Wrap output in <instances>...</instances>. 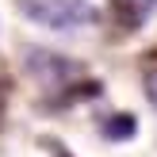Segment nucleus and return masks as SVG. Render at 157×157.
<instances>
[{
    "label": "nucleus",
    "instance_id": "f257e3e1",
    "mask_svg": "<svg viewBox=\"0 0 157 157\" xmlns=\"http://www.w3.org/2000/svg\"><path fill=\"white\" fill-rule=\"evenodd\" d=\"M15 8L46 31H81L100 19L92 0H15Z\"/></svg>",
    "mask_w": 157,
    "mask_h": 157
},
{
    "label": "nucleus",
    "instance_id": "f03ea898",
    "mask_svg": "<svg viewBox=\"0 0 157 157\" xmlns=\"http://www.w3.org/2000/svg\"><path fill=\"white\" fill-rule=\"evenodd\" d=\"M27 73L38 84H50V92H65L84 77V65L58 50H31L27 54Z\"/></svg>",
    "mask_w": 157,
    "mask_h": 157
},
{
    "label": "nucleus",
    "instance_id": "7ed1b4c3",
    "mask_svg": "<svg viewBox=\"0 0 157 157\" xmlns=\"http://www.w3.org/2000/svg\"><path fill=\"white\" fill-rule=\"evenodd\" d=\"M107 12H111L115 27H119L123 35H130V31H142L146 23L153 19L157 0H107Z\"/></svg>",
    "mask_w": 157,
    "mask_h": 157
},
{
    "label": "nucleus",
    "instance_id": "20e7f679",
    "mask_svg": "<svg viewBox=\"0 0 157 157\" xmlns=\"http://www.w3.org/2000/svg\"><path fill=\"white\" fill-rule=\"evenodd\" d=\"M104 138H115V142L134 138V119H130V115H111V119H104Z\"/></svg>",
    "mask_w": 157,
    "mask_h": 157
},
{
    "label": "nucleus",
    "instance_id": "39448f33",
    "mask_svg": "<svg viewBox=\"0 0 157 157\" xmlns=\"http://www.w3.org/2000/svg\"><path fill=\"white\" fill-rule=\"evenodd\" d=\"M146 92H150V104L157 107V65L150 69V73H146Z\"/></svg>",
    "mask_w": 157,
    "mask_h": 157
}]
</instances>
